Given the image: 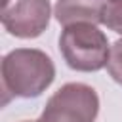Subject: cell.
I'll list each match as a JSON object with an SVG mask.
<instances>
[{"label": "cell", "instance_id": "cell-1", "mask_svg": "<svg viewBox=\"0 0 122 122\" xmlns=\"http://www.w3.org/2000/svg\"><path fill=\"white\" fill-rule=\"evenodd\" d=\"M2 88L13 97H38L55 80L51 57L36 48H15L2 57Z\"/></svg>", "mask_w": 122, "mask_h": 122}, {"label": "cell", "instance_id": "cell-2", "mask_svg": "<svg viewBox=\"0 0 122 122\" xmlns=\"http://www.w3.org/2000/svg\"><path fill=\"white\" fill-rule=\"evenodd\" d=\"M59 51L72 71L97 72L107 67L111 46L107 34L97 25L76 23L63 27L59 36Z\"/></svg>", "mask_w": 122, "mask_h": 122}, {"label": "cell", "instance_id": "cell-3", "mask_svg": "<svg viewBox=\"0 0 122 122\" xmlns=\"http://www.w3.org/2000/svg\"><path fill=\"white\" fill-rule=\"evenodd\" d=\"M97 112V92L88 84L69 82L46 101L40 118L32 122H95Z\"/></svg>", "mask_w": 122, "mask_h": 122}, {"label": "cell", "instance_id": "cell-4", "mask_svg": "<svg viewBox=\"0 0 122 122\" xmlns=\"http://www.w3.org/2000/svg\"><path fill=\"white\" fill-rule=\"evenodd\" d=\"M50 0H2V27L15 38H36L50 25Z\"/></svg>", "mask_w": 122, "mask_h": 122}, {"label": "cell", "instance_id": "cell-5", "mask_svg": "<svg viewBox=\"0 0 122 122\" xmlns=\"http://www.w3.org/2000/svg\"><path fill=\"white\" fill-rule=\"evenodd\" d=\"M107 0H57L53 15L59 25L69 27L76 23L99 25L103 23V10Z\"/></svg>", "mask_w": 122, "mask_h": 122}, {"label": "cell", "instance_id": "cell-6", "mask_svg": "<svg viewBox=\"0 0 122 122\" xmlns=\"http://www.w3.org/2000/svg\"><path fill=\"white\" fill-rule=\"evenodd\" d=\"M103 25L122 34V0H107L103 10Z\"/></svg>", "mask_w": 122, "mask_h": 122}, {"label": "cell", "instance_id": "cell-7", "mask_svg": "<svg viewBox=\"0 0 122 122\" xmlns=\"http://www.w3.org/2000/svg\"><path fill=\"white\" fill-rule=\"evenodd\" d=\"M107 71L112 76L114 82L122 84V38H118L112 46H111V53H109V61H107Z\"/></svg>", "mask_w": 122, "mask_h": 122}, {"label": "cell", "instance_id": "cell-8", "mask_svg": "<svg viewBox=\"0 0 122 122\" xmlns=\"http://www.w3.org/2000/svg\"><path fill=\"white\" fill-rule=\"evenodd\" d=\"M23 122H30V120H23Z\"/></svg>", "mask_w": 122, "mask_h": 122}]
</instances>
